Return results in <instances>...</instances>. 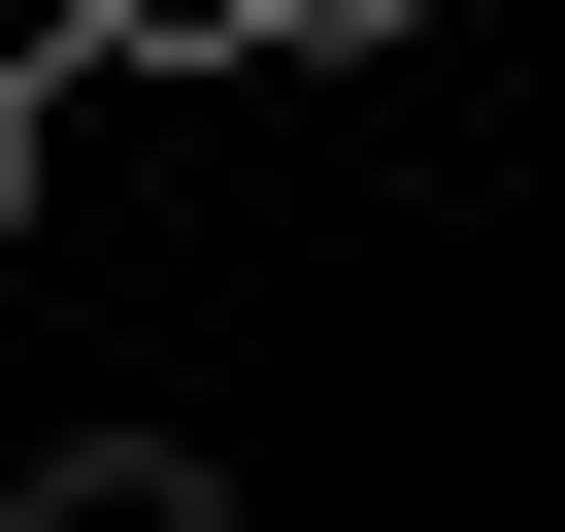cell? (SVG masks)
<instances>
[{
	"label": "cell",
	"mask_w": 565,
	"mask_h": 532,
	"mask_svg": "<svg viewBox=\"0 0 565 532\" xmlns=\"http://www.w3.org/2000/svg\"><path fill=\"white\" fill-rule=\"evenodd\" d=\"M34 532H200V433H34Z\"/></svg>",
	"instance_id": "cell-1"
},
{
	"label": "cell",
	"mask_w": 565,
	"mask_h": 532,
	"mask_svg": "<svg viewBox=\"0 0 565 532\" xmlns=\"http://www.w3.org/2000/svg\"><path fill=\"white\" fill-rule=\"evenodd\" d=\"M100 67H266V0H100Z\"/></svg>",
	"instance_id": "cell-2"
},
{
	"label": "cell",
	"mask_w": 565,
	"mask_h": 532,
	"mask_svg": "<svg viewBox=\"0 0 565 532\" xmlns=\"http://www.w3.org/2000/svg\"><path fill=\"white\" fill-rule=\"evenodd\" d=\"M366 34H433V0H266V67H366Z\"/></svg>",
	"instance_id": "cell-3"
},
{
	"label": "cell",
	"mask_w": 565,
	"mask_h": 532,
	"mask_svg": "<svg viewBox=\"0 0 565 532\" xmlns=\"http://www.w3.org/2000/svg\"><path fill=\"white\" fill-rule=\"evenodd\" d=\"M0 67H34V100H67V67H100V0H0Z\"/></svg>",
	"instance_id": "cell-4"
},
{
	"label": "cell",
	"mask_w": 565,
	"mask_h": 532,
	"mask_svg": "<svg viewBox=\"0 0 565 532\" xmlns=\"http://www.w3.org/2000/svg\"><path fill=\"white\" fill-rule=\"evenodd\" d=\"M0 233H34V67H0Z\"/></svg>",
	"instance_id": "cell-5"
}]
</instances>
